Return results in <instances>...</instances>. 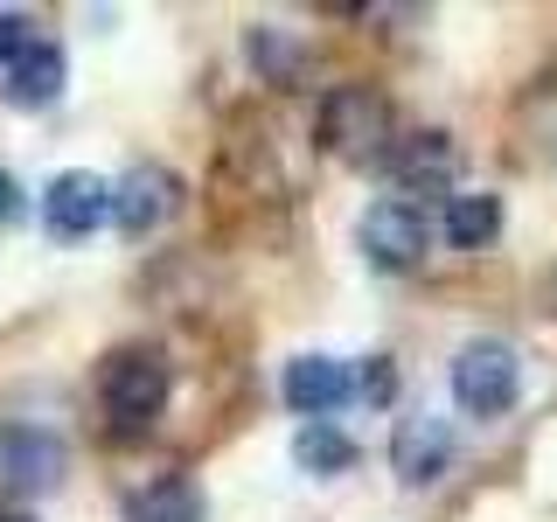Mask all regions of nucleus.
Here are the masks:
<instances>
[{"instance_id": "nucleus-14", "label": "nucleus", "mask_w": 557, "mask_h": 522, "mask_svg": "<svg viewBox=\"0 0 557 522\" xmlns=\"http://www.w3.org/2000/svg\"><path fill=\"white\" fill-rule=\"evenodd\" d=\"M126 522H202V487L182 481V474H168V481L139 487L133 509H126Z\"/></svg>"}, {"instance_id": "nucleus-2", "label": "nucleus", "mask_w": 557, "mask_h": 522, "mask_svg": "<svg viewBox=\"0 0 557 522\" xmlns=\"http://www.w3.org/2000/svg\"><path fill=\"white\" fill-rule=\"evenodd\" d=\"M321 147L342 153V161H376L383 139H391V104H383L370 84H335L321 98Z\"/></svg>"}, {"instance_id": "nucleus-18", "label": "nucleus", "mask_w": 557, "mask_h": 522, "mask_svg": "<svg viewBox=\"0 0 557 522\" xmlns=\"http://www.w3.org/2000/svg\"><path fill=\"white\" fill-rule=\"evenodd\" d=\"M391 362H383V356H370V370H362V397H370V405H383V397H391Z\"/></svg>"}, {"instance_id": "nucleus-13", "label": "nucleus", "mask_w": 557, "mask_h": 522, "mask_svg": "<svg viewBox=\"0 0 557 522\" xmlns=\"http://www.w3.org/2000/svg\"><path fill=\"white\" fill-rule=\"evenodd\" d=\"M502 237V196H446V244L453 251H487Z\"/></svg>"}, {"instance_id": "nucleus-17", "label": "nucleus", "mask_w": 557, "mask_h": 522, "mask_svg": "<svg viewBox=\"0 0 557 522\" xmlns=\"http://www.w3.org/2000/svg\"><path fill=\"white\" fill-rule=\"evenodd\" d=\"M22 216H28V196H22V182L0 167V223H22Z\"/></svg>"}, {"instance_id": "nucleus-7", "label": "nucleus", "mask_w": 557, "mask_h": 522, "mask_svg": "<svg viewBox=\"0 0 557 522\" xmlns=\"http://www.w3.org/2000/svg\"><path fill=\"white\" fill-rule=\"evenodd\" d=\"M174 202H182V182H174L168 167H126L112 182V231L147 237L174 216Z\"/></svg>"}, {"instance_id": "nucleus-12", "label": "nucleus", "mask_w": 557, "mask_h": 522, "mask_svg": "<svg viewBox=\"0 0 557 522\" xmlns=\"http://www.w3.org/2000/svg\"><path fill=\"white\" fill-rule=\"evenodd\" d=\"M293 460H300V474H313V481H335V474L356 467V439H348L342 425H327V418H313V425L293 432Z\"/></svg>"}, {"instance_id": "nucleus-3", "label": "nucleus", "mask_w": 557, "mask_h": 522, "mask_svg": "<svg viewBox=\"0 0 557 522\" xmlns=\"http://www.w3.org/2000/svg\"><path fill=\"white\" fill-rule=\"evenodd\" d=\"M453 397H460L467 418H502L522 397V362L509 341H467L460 356H453Z\"/></svg>"}, {"instance_id": "nucleus-4", "label": "nucleus", "mask_w": 557, "mask_h": 522, "mask_svg": "<svg viewBox=\"0 0 557 522\" xmlns=\"http://www.w3.org/2000/svg\"><path fill=\"white\" fill-rule=\"evenodd\" d=\"M425 216H418V202H405V196H383V202H370L362 209V223H356V244H362V258L370 265H383V272H411L418 258H425Z\"/></svg>"}, {"instance_id": "nucleus-15", "label": "nucleus", "mask_w": 557, "mask_h": 522, "mask_svg": "<svg viewBox=\"0 0 557 522\" xmlns=\"http://www.w3.org/2000/svg\"><path fill=\"white\" fill-rule=\"evenodd\" d=\"M251 63H258V77H265V84H293L307 70V49L293 42L286 28H251Z\"/></svg>"}, {"instance_id": "nucleus-1", "label": "nucleus", "mask_w": 557, "mask_h": 522, "mask_svg": "<svg viewBox=\"0 0 557 522\" xmlns=\"http://www.w3.org/2000/svg\"><path fill=\"white\" fill-rule=\"evenodd\" d=\"M168 390H174V376H168V362L153 356V348H119V356L104 362V376H98L104 425H119V432H147L153 418H161Z\"/></svg>"}, {"instance_id": "nucleus-8", "label": "nucleus", "mask_w": 557, "mask_h": 522, "mask_svg": "<svg viewBox=\"0 0 557 522\" xmlns=\"http://www.w3.org/2000/svg\"><path fill=\"white\" fill-rule=\"evenodd\" d=\"M391 467H397V481L432 487L453 467V425H446V418H432V411L405 418V425H397V439H391Z\"/></svg>"}, {"instance_id": "nucleus-11", "label": "nucleus", "mask_w": 557, "mask_h": 522, "mask_svg": "<svg viewBox=\"0 0 557 522\" xmlns=\"http://www.w3.org/2000/svg\"><path fill=\"white\" fill-rule=\"evenodd\" d=\"M63 49L57 42H35L22 63L8 70V84H0V98L8 104H22V112H42V104H57L63 98Z\"/></svg>"}, {"instance_id": "nucleus-16", "label": "nucleus", "mask_w": 557, "mask_h": 522, "mask_svg": "<svg viewBox=\"0 0 557 522\" xmlns=\"http://www.w3.org/2000/svg\"><path fill=\"white\" fill-rule=\"evenodd\" d=\"M35 42H42V35H35V22H28L22 8H8V14H0V63H8V70L22 63Z\"/></svg>"}, {"instance_id": "nucleus-9", "label": "nucleus", "mask_w": 557, "mask_h": 522, "mask_svg": "<svg viewBox=\"0 0 557 522\" xmlns=\"http://www.w3.org/2000/svg\"><path fill=\"white\" fill-rule=\"evenodd\" d=\"M453 167H460V153H453L446 133H411V139H397V147H391V182L405 188V202L411 196H446Z\"/></svg>"}, {"instance_id": "nucleus-6", "label": "nucleus", "mask_w": 557, "mask_h": 522, "mask_svg": "<svg viewBox=\"0 0 557 522\" xmlns=\"http://www.w3.org/2000/svg\"><path fill=\"white\" fill-rule=\"evenodd\" d=\"M104 216H112V182H98V174H84V167H70V174L49 182V196H42L49 237L77 244V237H91Z\"/></svg>"}, {"instance_id": "nucleus-10", "label": "nucleus", "mask_w": 557, "mask_h": 522, "mask_svg": "<svg viewBox=\"0 0 557 522\" xmlns=\"http://www.w3.org/2000/svg\"><path fill=\"white\" fill-rule=\"evenodd\" d=\"M278 390H286V405L313 425L321 411L348 405V390H356V370H348V362H335V356H293V362H286V383H278Z\"/></svg>"}, {"instance_id": "nucleus-5", "label": "nucleus", "mask_w": 557, "mask_h": 522, "mask_svg": "<svg viewBox=\"0 0 557 522\" xmlns=\"http://www.w3.org/2000/svg\"><path fill=\"white\" fill-rule=\"evenodd\" d=\"M70 467V446L42 425H0V487L8 495H49Z\"/></svg>"}, {"instance_id": "nucleus-20", "label": "nucleus", "mask_w": 557, "mask_h": 522, "mask_svg": "<svg viewBox=\"0 0 557 522\" xmlns=\"http://www.w3.org/2000/svg\"><path fill=\"white\" fill-rule=\"evenodd\" d=\"M0 522H28V515H0Z\"/></svg>"}, {"instance_id": "nucleus-19", "label": "nucleus", "mask_w": 557, "mask_h": 522, "mask_svg": "<svg viewBox=\"0 0 557 522\" xmlns=\"http://www.w3.org/2000/svg\"><path fill=\"white\" fill-rule=\"evenodd\" d=\"M550 307H557V272H550Z\"/></svg>"}]
</instances>
